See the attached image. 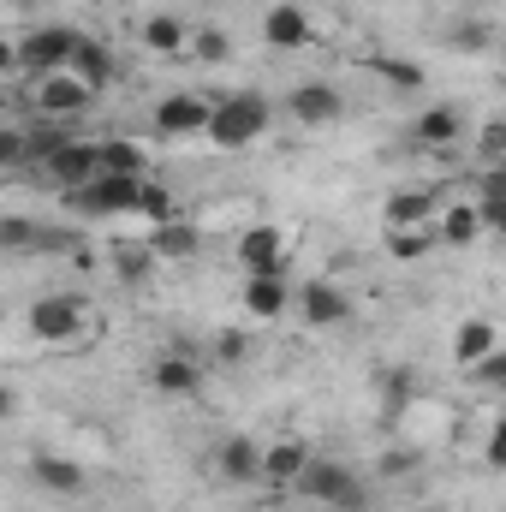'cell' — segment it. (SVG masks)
<instances>
[{"label": "cell", "instance_id": "obj_16", "mask_svg": "<svg viewBox=\"0 0 506 512\" xmlns=\"http://www.w3.org/2000/svg\"><path fill=\"white\" fill-rule=\"evenodd\" d=\"M459 137H465V114L453 102H435L411 120V143H423V149H453Z\"/></svg>", "mask_w": 506, "mask_h": 512}, {"label": "cell", "instance_id": "obj_24", "mask_svg": "<svg viewBox=\"0 0 506 512\" xmlns=\"http://www.w3.org/2000/svg\"><path fill=\"white\" fill-rule=\"evenodd\" d=\"M96 155H102V173H126V179H143V167H149V149L137 137H108V143H96Z\"/></svg>", "mask_w": 506, "mask_h": 512}, {"label": "cell", "instance_id": "obj_35", "mask_svg": "<svg viewBox=\"0 0 506 512\" xmlns=\"http://www.w3.org/2000/svg\"><path fill=\"white\" fill-rule=\"evenodd\" d=\"M12 72H18V42L0 36V78H12Z\"/></svg>", "mask_w": 506, "mask_h": 512}, {"label": "cell", "instance_id": "obj_37", "mask_svg": "<svg viewBox=\"0 0 506 512\" xmlns=\"http://www.w3.org/2000/svg\"><path fill=\"white\" fill-rule=\"evenodd\" d=\"M262 512H298V507H262Z\"/></svg>", "mask_w": 506, "mask_h": 512}, {"label": "cell", "instance_id": "obj_1", "mask_svg": "<svg viewBox=\"0 0 506 512\" xmlns=\"http://www.w3.org/2000/svg\"><path fill=\"white\" fill-rule=\"evenodd\" d=\"M262 131H268V102H262V96L239 90V96L209 102V126H203V137H209L215 149H251Z\"/></svg>", "mask_w": 506, "mask_h": 512}, {"label": "cell", "instance_id": "obj_14", "mask_svg": "<svg viewBox=\"0 0 506 512\" xmlns=\"http://www.w3.org/2000/svg\"><path fill=\"white\" fill-rule=\"evenodd\" d=\"M489 352H501V322H495V316H465V322L453 328V364L471 370V364H483Z\"/></svg>", "mask_w": 506, "mask_h": 512}, {"label": "cell", "instance_id": "obj_33", "mask_svg": "<svg viewBox=\"0 0 506 512\" xmlns=\"http://www.w3.org/2000/svg\"><path fill=\"white\" fill-rule=\"evenodd\" d=\"M18 161H24V131L0 126V173H6V167H18Z\"/></svg>", "mask_w": 506, "mask_h": 512}, {"label": "cell", "instance_id": "obj_9", "mask_svg": "<svg viewBox=\"0 0 506 512\" xmlns=\"http://www.w3.org/2000/svg\"><path fill=\"white\" fill-rule=\"evenodd\" d=\"M137 42H143V54H155V60H185V54H191V18H179V12H149V18L137 24Z\"/></svg>", "mask_w": 506, "mask_h": 512}, {"label": "cell", "instance_id": "obj_34", "mask_svg": "<svg viewBox=\"0 0 506 512\" xmlns=\"http://www.w3.org/2000/svg\"><path fill=\"white\" fill-rule=\"evenodd\" d=\"M459 48H465V54L489 48V24H465V30H459Z\"/></svg>", "mask_w": 506, "mask_h": 512}, {"label": "cell", "instance_id": "obj_27", "mask_svg": "<svg viewBox=\"0 0 506 512\" xmlns=\"http://www.w3.org/2000/svg\"><path fill=\"white\" fill-rule=\"evenodd\" d=\"M185 60L227 66V60H233V36H227V30H191V54H185Z\"/></svg>", "mask_w": 506, "mask_h": 512}, {"label": "cell", "instance_id": "obj_17", "mask_svg": "<svg viewBox=\"0 0 506 512\" xmlns=\"http://www.w3.org/2000/svg\"><path fill=\"white\" fill-rule=\"evenodd\" d=\"M298 310H304V322H310V328H340V322L352 316V298H346L334 280H310V286H304V298H298Z\"/></svg>", "mask_w": 506, "mask_h": 512}, {"label": "cell", "instance_id": "obj_20", "mask_svg": "<svg viewBox=\"0 0 506 512\" xmlns=\"http://www.w3.org/2000/svg\"><path fill=\"white\" fill-rule=\"evenodd\" d=\"M66 72H78L90 90H102L108 78H114V60H108V48L96 42V36H84L78 30V42H72V60H66Z\"/></svg>", "mask_w": 506, "mask_h": 512}, {"label": "cell", "instance_id": "obj_28", "mask_svg": "<svg viewBox=\"0 0 506 512\" xmlns=\"http://www.w3.org/2000/svg\"><path fill=\"white\" fill-rule=\"evenodd\" d=\"M191 251H197V227H191V221H161L149 256H191Z\"/></svg>", "mask_w": 506, "mask_h": 512}, {"label": "cell", "instance_id": "obj_13", "mask_svg": "<svg viewBox=\"0 0 506 512\" xmlns=\"http://www.w3.org/2000/svg\"><path fill=\"white\" fill-rule=\"evenodd\" d=\"M203 126H209V102L203 96H161L155 102V131L161 137H203Z\"/></svg>", "mask_w": 506, "mask_h": 512}, {"label": "cell", "instance_id": "obj_26", "mask_svg": "<svg viewBox=\"0 0 506 512\" xmlns=\"http://www.w3.org/2000/svg\"><path fill=\"white\" fill-rule=\"evenodd\" d=\"M435 209H441V203H435V191H423V185H417V191H393V197H387V227L435 221Z\"/></svg>", "mask_w": 506, "mask_h": 512}, {"label": "cell", "instance_id": "obj_10", "mask_svg": "<svg viewBox=\"0 0 506 512\" xmlns=\"http://www.w3.org/2000/svg\"><path fill=\"white\" fill-rule=\"evenodd\" d=\"M60 191H72V185H84V179H96L102 173V155H96V143H84V137H66L48 161H36Z\"/></svg>", "mask_w": 506, "mask_h": 512}, {"label": "cell", "instance_id": "obj_2", "mask_svg": "<svg viewBox=\"0 0 506 512\" xmlns=\"http://www.w3.org/2000/svg\"><path fill=\"white\" fill-rule=\"evenodd\" d=\"M292 489L310 495L316 507H334V512H358L364 507V483H358V471L340 465V459H322V453L304 459V471L292 477Z\"/></svg>", "mask_w": 506, "mask_h": 512}, {"label": "cell", "instance_id": "obj_32", "mask_svg": "<svg viewBox=\"0 0 506 512\" xmlns=\"http://www.w3.org/2000/svg\"><path fill=\"white\" fill-rule=\"evenodd\" d=\"M465 376H471L477 387H501L506 382V352H489V358H483V364H471Z\"/></svg>", "mask_w": 506, "mask_h": 512}, {"label": "cell", "instance_id": "obj_6", "mask_svg": "<svg viewBox=\"0 0 506 512\" xmlns=\"http://www.w3.org/2000/svg\"><path fill=\"white\" fill-rule=\"evenodd\" d=\"M72 42H78L72 24H36L30 36H18V72H24V78L60 72V66L72 60Z\"/></svg>", "mask_w": 506, "mask_h": 512}, {"label": "cell", "instance_id": "obj_23", "mask_svg": "<svg viewBox=\"0 0 506 512\" xmlns=\"http://www.w3.org/2000/svg\"><path fill=\"white\" fill-rule=\"evenodd\" d=\"M304 459H310L304 441H268L262 447V483H292L304 471Z\"/></svg>", "mask_w": 506, "mask_h": 512}, {"label": "cell", "instance_id": "obj_25", "mask_svg": "<svg viewBox=\"0 0 506 512\" xmlns=\"http://www.w3.org/2000/svg\"><path fill=\"white\" fill-rule=\"evenodd\" d=\"M48 245V233L30 215H0V256H36Z\"/></svg>", "mask_w": 506, "mask_h": 512}, {"label": "cell", "instance_id": "obj_4", "mask_svg": "<svg viewBox=\"0 0 506 512\" xmlns=\"http://www.w3.org/2000/svg\"><path fill=\"white\" fill-rule=\"evenodd\" d=\"M90 102H96V90H90L78 72H66V66L30 78V108H36V120H66V126H72Z\"/></svg>", "mask_w": 506, "mask_h": 512}, {"label": "cell", "instance_id": "obj_15", "mask_svg": "<svg viewBox=\"0 0 506 512\" xmlns=\"http://www.w3.org/2000/svg\"><path fill=\"white\" fill-rule=\"evenodd\" d=\"M149 387H155L161 399H191V393L203 387V370H197V358H185V352H161V358L149 364Z\"/></svg>", "mask_w": 506, "mask_h": 512}, {"label": "cell", "instance_id": "obj_7", "mask_svg": "<svg viewBox=\"0 0 506 512\" xmlns=\"http://www.w3.org/2000/svg\"><path fill=\"white\" fill-rule=\"evenodd\" d=\"M233 256H239L245 274H286V233L268 227V221H251V227L239 233Z\"/></svg>", "mask_w": 506, "mask_h": 512}, {"label": "cell", "instance_id": "obj_3", "mask_svg": "<svg viewBox=\"0 0 506 512\" xmlns=\"http://www.w3.org/2000/svg\"><path fill=\"white\" fill-rule=\"evenodd\" d=\"M84 322H90V304H84L78 292H48V298H36L30 316H24V328H30L36 346H72V340L84 334Z\"/></svg>", "mask_w": 506, "mask_h": 512}, {"label": "cell", "instance_id": "obj_11", "mask_svg": "<svg viewBox=\"0 0 506 512\" xmlns=\"http://www.w3.org/2000/svg\"><path fill=\"white\" fill-rule=\"evenodd\" d=\"M286 114H292L298 126H334V120L346 114V96H340L334 84H298V90L286 96Z\"/></svg>", "mask_w": 506, "mask_h": 512}, {"label": "cell", "instance_id": "obj_30", "mask_svg": "<svg viewBox=\"0 0 506 512\" xmlns=\"http://www.w3.org/2000/svg\"><path fill=\"white\" fill-rule=\"evenodd\" d=\"M506 161V126L489 114L483 120V137H477V167H501Z\"/></svg>", "mask_w": 506, "mask_h": 512}, {"label": "cell", "instance_id": "obj_36", "mask_svg": "<svg viewBox=\"0 0 506 512\" xmlns=\"http://www.w3.org/2000/svg\"><path fill=\"white\" fill-rule=\"evenodd\" d=\"M12 411H18V399H12V387H0V423H6Z\"/></svg>", "mask_w": 506, "mask_h": 512}, {"label": "cell", "instance_id": "obj_31", "mask_svg": "<svg viewBox=\"0 0 506 512\" xmlns=\"http://www.w3.org/2000/svg\"><path fill=\"white\" fill-rule=\"evenodd\" d=\"M137 209H143L149 221H173V215H179V209H173V197H167L161 185H149V179H143V197H137Z\"/></svg>", "mask_w": 506, "mask_h": 512}, {"label": "cell", "instance_id": "obj_12", "mask_svg": "<svg viewBox=\"0 0 506 512\" xmlns=\"http://www.w3.org/2000/svg\"><path fill=\"white\" fill-rule=\"evenodd\" d=\"M30 477H36V483H42L54 501H78V495H84V483H90L78 459H66V453H48V447L30 459Z\"/></svg>", "mask_w": 506, "mask_h": 512}, {"label": "cell", "instance_id": "obj_18", "mask_svg": "<svg viewBox=\"0 0 506 512\" xmlns=\"http://www.w3.org/2000/svg\"><path fill=\"white\" fill-rule=\"evenodd\" d=\"M215 471H221L227 483H262V441L227 435V441L215 447Z\"/></svg>", "mask_w": 506, "mask_h": 512}, {"label": "cell", "instance_id": "obj_8", "mask_svg": "<svg viewBox=\"0 0 506 512\" xmlns=\"http://www.w3.org/2000/svg\"><path fill=\"white\" fill-rule=\"evenodd\" d=\"M262 42H268V48H280V54H298V48H310V42H316V18H310L298 0H274V6H268V18H262Z\"/></svg>", "mask_w": 506, "mask_h": 512}, {"label": "cell", "instance_id": "obj_29", "mask_svg": "<svg viewBox=\"0 0 506 512\" xmlns=\"http://www.w3.org/2000/svg\"><path fill=\"white\" fill-rule=\"evenodd\" d=\"M370 72H376V78H387L393 90H417V84H423V66H411V60H393V54L370 60Z\"/></svg>", "mask_w": 506, "mask_h": 512}, {"label": "cell", "instance_id": "obj_5", "mask_svg": "<svg viewBox=\"0 0 506 512\" xmlns=\"http://www.w3.org/2000/svg\"><path fill=\"white\" fill-rule=\"evenodd\" d=\"M137 197H143V179H126V173H96V179L66 191V203L78 215H131Z\"/></svg>", "mask_w": 506, "mask_h": 512}, {"label": "cell", "instance_id": "obj_22", "mask_svg": "<svg viewBox=\"0 0 506 512\" xmlns=\"http://www.w3.org/2000/svg\"><path fill=\"white\" fill-rule=\"evenodd\" d=\"M477 233H483V221H477L471 197H465V203H447V209H435V239H441V245H471Z\"/></svg>", "mask_w": 506, "mask_h": 512}, {"label": "cell", "instance_id": "obj_21", "mask_svg": "<svg viewBox=\"0 0 506 512\" xmlns=\"http://www.w3.org/2000/svg\"><path fill=\"white\" fill-rule=\"evenodd\" d=\"M387 251L399 256V262H423V256H435V251H441V239H435V221L387 227Z\"/></svg>", "mask_w": 506, "mask_h": 512}, {"label": "cell", "instance_id": "obj_19", "mask_svg": "<svg viewBox=\"0 0 506 512\" xmlns=\"http://www.w3.org/2000/svg\"><path fill=\"white\" fill-rule=\"evenodd\" d=\"M286 304H292L286 274H245V316L274 322V316H286Z\"/></svg>", "mask_w": 506, "mask_h": 512}]
</instances>
